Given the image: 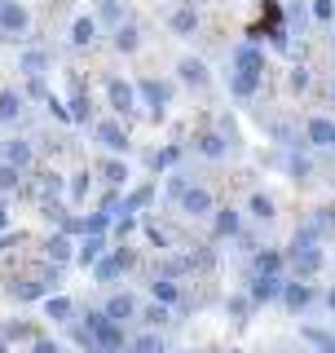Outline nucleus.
Returning a JSON list of instances; mask_svg holds the SVG:
<instances>
[{
    "label": "nucleus",
    "instance_id": "nucleus-36",
    "mask_svg": "<svg viewBox=\"0 0 335 353\" xmlns=\"http://www.w3.org/2000/svg\"><path fill=\"white\" fill-rule=\"evenodd\" d=\"M14 181H18V168L14 163H0V190H9Z\"/></svg>",
    "mask_w": 335,
    "mask_h": 353
},
{
    "label": "nucleus",
    "instance_id": "nucleus-1",
    "mask_svg": "<svg viewBox=\"0 0 335 353\" xmlns=\"http://www.w3.org/2000/svg\"><path fill=\"white\" fill-rule=\"evenodd\" d=\"M261 71H265V58L256 44H243L234 53V97H252L256 84H261Z\"/></svg>",
    "mask_w": 335,
    "mask_h": 353
},
{
    "label": "nucleus",
    "instance_id": "nucleus-7",
    "mask_svg": "<svg viewBox=\"0 0 335 353\" xmlns=\"http://www.w3.org/2000/svg\"><path fill=\"white\" fill-rule=\"evenodd\" d=\"M97 141H102L106 150H128V132L115 124V119H102L97 124Z\"/></svg>",
    "mask_w": 335,
    "mask_h": 353
},
{
    "label": "nucleus",
    "instance_id": "nucleus-35",
    "mask_svg": "<svg viewBox=\"0 0 335 353\" xmlns=\"http://www.w3.org/2000/svg\"><path fill=\"white\" fill-rule=\"evenodd\" d=\"M97 256H102V239H97V234H93V239H88V243H84V252H80V261H97Z\"/></svg>",
    "mask_w": 335,
    "mask_h": 353
},
{
    "label": "nucleus",
    "instance_id": "nucleus-22",
    "mask_svg": "<svg viewBox=\"0 0 335 353\" xmlns=\"http://www.w3.org/2000/svg\"><path fill=\"white\" fill-rule=\"evenodd\" d=\"M44 66H49V53H22V71L27 75H44Z\"/></svg>",
    "mask_w": 335,
    "mask_h": 353
},
{
    "label": "nucleus",
    "instance_id": "nucleus-46",
    "mask_svg": "<svg viewBox=\"0 0 335 353\" xmlns=\"http://www.w3.org/2000/svg\"><path fill=\"white\" fill-rule=\"evenodd\" d=\"M331 97H335V88H331Z\"/></svg>",
    "mask_w": 335,
    "mask_h": 353
},
{
    "label": "nucleus",
    "instance_id": "nucleus-4",
    "mask_svg": "<svg viewBox=\"0 0 335 353\" xmlns=\"http://www.w3.org/2000/svg\"><path fill=\"white\" fill-rule=\"evenodd\" d=\"M283 261H292V265H296L300 279H309V274H318V270H322V252L314 248V243H296V248L287 252Z\"/></svg>",
    "mask_w": 335,
    "mask_h": 353
},
{
    "label": "nucleus",
    "instance_id": "nucleus-21",
    "mask_svg": "<svg viewBox=\"0 0 335 353\" xmlns=\"http://www.w3.org/2000/svg\"><path fill=\"white\" fill-rule=\"evenodd\" d=\"M102 176H106L110 185H124V181H128V168H124V159H106V163H102Z\"/></svg>",
    "mask_w": 335,
    "mask_h": 353
},
{
    "label": "nucleus",
    "instance_id": "nucleus-25",
    "mask_svg": "<svg viewBox=\"0 0 335 353\" xmlns=\"http://www.w3.org/2000/svg\"><path fill=\"white\" fill-rule=\"evenodd\" d=\"M9 163H14V168H22V163H31V141H9Z\"/></svg>",
    "mask_w": 335,
    "mask_h": 353
},
{
    "label": "nucleus",
    "instance_id": "nucleus-6",
    "mask_svg": "<svg viewBox=\"0 0 335 353\" xmlns=\"http://www.w3.org/2000/svg\"><path fill=\"white\" fill-rule=\"evenodd\" d=\"M137 93L150 102V110H154V115H163L168 97H172V84H163V80H141V88H137Z\"/></svg>",
    "mask_w": 335,
    "mask_h": 353
},
{
    "label": "nucleus",
    "instance_id": "nucleus-17",
    "mask_svg": "<svg viewBox=\"0 0 335 353\" xmlns=\"http://www.w3.org/2000/svg\"><path fill=\"white\" fill-rule=\"evenodd\" d=\"M137 44H141V31L132 27V22H119V31H115V49H119V53H132Z\"/></svg>",
    "mask_w": 335,
    "mask_h": 353
},
{
    "label": "nucleus",
    "instance_id": "nucleus-29",
    "mask_svg": "<svg viewBox=\"0 0 335 353\" xmlns=\"http://www.w3.org/2000/svg\"><path fill=\"white\" fill-rule=\"evenodd\" d=\"M44 292H49V283H22L18 287V301H40Z\"/></svg>",
    "mask_w": 335,
    "mask_h": 353
},
{
    "label": "nucleus",
    "instance_id": "nucleus-39",
    "mask_svg": "<svg viewBox=\"0 0 335 353\" xmlns=\"http://www.w3.org/2000/svg\"><path fill=\"white\" fill-rule=\"evenodd\" d=\"M146 318H150V323H168V305H150Z\"/></svg>",
    "mask_w": 335,
    "mask_h": 353
},
{
    "label": "nucleus",
    "instance_id": "nucleus-13",
    "mask_svg": "<svg viewBox=\"0 0 335 353\" xmlns=\"http://www.w3.org/2000/svg\"><path fill=\"white\" fill-rule=\"evenodd\" d=\"M283 292V279H278V274H256L252 279V296L256 301H270V296H278Z\"/></svg>",
    "mask_w": 335,
    "mask_h": 353
},
{
    "label": "nucleus",
    "instance_id": "nucleus-40",
    "mask_svg": "<svg viewBox=\"0 0 335 353\" xmlns=\"http://www.w3.org/2000/svg\"><path fill=\"white\" fill-rule=\"evenodd\" d=\"M176 154H181V150H176V146H168V150H163L154 163H159V168H168V163H176Z\"/></svg>",
    "mask_w": 335,
    "mask_h": 353
},
{
    "label": "nucleus",
    "instance_id": "nucleus-28",
    "mask_svg": "<svg viewBox=\"0 0 335 353\" xmlns=\"http://www.w3.org/2000/svg\"><path fill=\"white\" fill-rule=\"evenodd\" d=\"M309 230H318V234H335V216H331V208H322V212L314 216V225Z\"/></svg>",
    "mask_w": 335,
    "mask_h": 353
},
{
    "label": "nucleus",
    "instance_id": "nucleus-19",
    "mask_svg": "<svg viewBox=\"0 0 335 353\" xmlns=\"http://www.w3.org/2000/svg\"><path fill=\"white\" fill-rule=\"evenodd\" d=\"M97 22H102V27H119V22H124L119 0H97Z\"/></svg>",
    "mask_w": 335,
    "mask_h": 353
},
{
    "label": "nucleus",
    "instance_id": "nucleus-8",
    "mask_svg": "<svg viewBox=\"0 0 335 353\" xmlns=\"http://www.w3.org/2000/svg\"><path fill=\"white\" fill-rule=\"evenodd\" d=\"M278 296H283L287 309H296V314H300V309H309V301H314V287H305V283H283V292H278Z\"/></svg>",
    "mask_w": 335,
    "mask_h": 353
},
{
    "label": "nucleus",
    "instance_id": "nucleus-20",
    "mask_svg": "<svg viewBox=\"0 0 335 353\" xmlns=\"http://www.w3.org/2000/svg\"><path fill=\"white\" fill-rule=\"evenodd\" d=\"M18 115H22V97L14 88H5V93H0V119L9 124V119H18Z\"/></svg>",
    "mask_w": 335,
    "mask_h": 353
},
{
    "label": "nucleus",
    "instance_id": "nucleus-27",
    "mask_svg": "<svg viewBox=\"0 0 335 353\" xmlns=\"http://www.w3.org/2000/svg\"><path fill=\"white\" fill-rule=\"evenodd\" d=\"M106 225H110V212H93L88 221H80V230H88V234H102Z\"/></svg>",
    "mask_w": 335,
    "mask_h": 353
},
{
    "label": "nucleus",
    "instance_id": "nucleus-42",
    "mask_svg": "<svg viewBox=\"0 0 335 353\" xmlns=\"http://www.w3.org/2000/svg\"><path fill=\"white\" fill-rule=\"evenodd\" d=\"M168 194H172V199H181V194H185V181H176V176H172V181H168Z\"/></svg>",
    "mask_w": 335,
    "mask_h": 353
},
{
    "label": "nucleus",
    "instance_id": "nucleus-34",
    "mask_svg": "<svg viewBox=\"0 0 335 353\" xmlns=\"http://www.w3.org/2000/svg\"><path fill=\"white\" fill-rule=\"evenodd\" d=\"M203 154H207V159H221V154H225V141H221V137H203Z\"/></svg>",
    "mask_w": 335,
    "mask_h": 353
},
{
    "label": "nucleus",
    "instance_id": "nucleus-26",
    "mask_svg": "<svg viewBox=\"0 0 335 353\" xmlns=\"http://www.w3.org/2000/svg\"><path fill=\"white\" fill-rule=\"evenodd\" d=\"M252 216L270 221V216H274V199H270V194H252Z\"/></svg>",
    "mask_w": 335,
    "mask_h": 353
},
{
    "label": "nucleus",
    "instance_id": "nucleus-38",
    "mask_svg": "<svg viewBox=\"0 0 335 353\" xmlns=\"http://www.w3.org/2000/svg\"><path fill=\"white\" fill-rule=\"evenodd\" d=\"M331 14H335L331 0H314V18H318V22H331Z\"/></svg>",
    "mask_w": 335,
    "mask_h": 353
},
{
    "label": "nucleus",
    "instance_id": "nucleus-11",
    "mask_svg": "<svg viewBox=\"0 0 335 353\" xmlns=\"http://www.w3.org/2000/svg\"><path fill=\"white\" fill-rule=\"evenodd\" d=\"M132 314H137V301H132L128 292H119V296L106 301V318H110V323H124V318H132Z\"/></svg>",
    "mask_w": 335,
    "mask_h": 353
},
{
    "label": "nucleus",
    "instance_id": "nucleus-18",
    "mask_svg": "<svg viewBox=\"0 0 335 353\" xmlns=\"http://www.w3.org/2000/svg\"><path fill=\"white\" fill-rule=\"evenodd\" d=\"M168 27H172V31H176V36H190V31H194V27H199V18H194V9H190V5H185V9H176V14H172V18H168Z\"/></svg>",
    "mask_w": 335,
    "mask_h": 353
},
{
    "label": "nucleus",
    "instance_id": "nucleus-37",
    "mask_svg": "<svg viewBox=\"0 0 335 353\" xmlns=\"http://www.w3.org/2000/svg\"><path fill=\"white\" fill-rule=\"evenodd\" d=\"M71 119H88V102H84V93H75V102H71V110H66Z\"/></svg>",
    "mask_w": 335,
    "mask_h": 353
},
{
    "label": "nucleus",
    "instance_id": "nucleus-32",
    "mask_svg": "<svg viewBox=\"0 0 335 353\" xmlns=\"http://www.w3.org/2000/svg\"><path fill=\"white\" fill-rule=\"evenodd\" d=\"M58 190H62V176L44 172V181H40V190H36V194H40V199H53V194H58Z\"/></svg>",
    "mask_w": 335,
    "mask_h": 353
},
{
    "label": "nucleus",
    "instance_id": "nucleus-44",
    "mask_svg": "<svg viewBox=\"0 0 335 353\" xmlns=\"http://www.w3.org/2000/svg\"><path fill=\"white\" fill-rule=\"evenodd\" d=\"M327 305H331V309H335V287H331V296H327Z\"/></svg>",
    "mask_w": 335,
    "mask_h": 353
},
{
    "label": "nucleus",
    "instance_id": "nucleus-31",
    "mask_svg": "<svg viewBox=\"0 0 335 353\" xmlns=\"http://www.w3.org/2000/svg\"><path fill=\"white\" fill-rule=\"evenodd\" d=\"M216 234H238V212H221L216 216Z\"/></svg>",
    "mask_w": 335,
    "mask_h": 353
},
{
    "label": "nucleus",
    "instance_id": "nucleus-45",
    "mask_svg": "<svg viewBox=\"0 0 335 353\" xmlns=\"http://www.w3.org/2000/svg\"><path fill=\"white\" fill-rule=\"evenodd\" d=\"M190 5H203V0H190Z\"/></svg>",
    "mask_w": 335,
    "mask_h": 353
},
{
    "label": "nucleus",
    "instance_id": "nucleus-5",
    "mask_svg": "<svg viewBox=\"0 0 335 353\" xmlns=\"http://www.w3.org/2000/svg\"><path fill=\"white\" fill-rule=\"evenodd\" d=\"M106 97H110V106H115L119 115H128L132 102H137V88H132L128 80H106Z\"/></svg>",
    "mask_w": 335,
    "mask_h": 353
},
{
    "label": "nucleus",
    "instance_id": "nucleus-24",
    "mask_svg": "<svg viewBox=\"0 0 335 353\" xmlns=\"http://www.w3.org/2000/svg\"><path fill=\"white\" fill-rule=\"evenodd\" d=\"M154 301H159V305H176V301H181V292H176V283L159 279V283H154Z\"/></svg>",
    "mask_w": 335,
    "mask_h": 353
},
{
    "label": "nucleus",
    "instance_id": "nucleus-2",
    "mask_svg": "<svg viewBox=\"0 0 335 353\" xmlns=\"http://www.w3.org/2000/svg\"><path fill=\"white\" fill-rule=\"evenodd\" d=\"M84 327L93 331V345H97V353H110V349H119V345H124V331H119V323H110L106 314H88V318H84Z\"/></svg>",
    "mask_w": 335,
    "mask_h": 353
},
{
    "label": "nucleus",
    "instance_id": "nucleus-15",
    "mask_svg": "<svg viewBox=\"0 0 335 353\" xmlns=\"http://www.w3.org/2000/svg\"><path fill=\"white\" fill-rule=\"evenodd\" d=\"M309 141L335 150V124H331V119H309Z\"/></svg>",
    "mask_w": 335,
    "mask_h": 353
},
{
    "label": "nucleus",
    "instance_id": "nucleus-14",
    "mask_svg": "<svg viewBox=\"0 0 335 353\" xmlns=\"http://www.w3.org/2000/svg\"><path fill=\"white\" fill-rule=\"evenodd\" d=\"M93 36H97V22L93 18H75L71 22V44H75V49H88Z\"/></svg>",
    "mask_w": 335,
    "mask_h": 353
},
{
    "label": "nucleus",
    "instance_id": "nucleus-43",
    "mask_svg": "<svg viewBox=\"0 0 335 353\" xmlns=\"http://www.w3.org/2000/svg\"><path fill=\"white\" fill-rule=\"evenodd\" d=\"M5 221H9V208H5V203H0V225H5Z\"/></svg>",
    "mask_w": 335,
    "mask_h": 353
},
{
    "label": "nucleus",
    "instance_id": "nucleus-41",
    "mask_svg": "<svg viewBox=\"0 0 335 353\" xmlns=\"http://www.w3.org/2000/svg\"><path fill=\"white\" fill-rule=\"evenodd\" d=\"M31 353H58V345H53V340H36V345H31Z\"/></svg>",
    "mask_w": 335,
    "mask_h": 353
},
{
    "label": "nucleus",
    "instance_id": "nucleus-10",
    "mask_svg": "<svg viewBox=\"0 0 335 353\" xmlns=\"http://www.w3.org/2000/svg\"><path fill=\"white\" fill-rule=\"evenodd\" d=\"M181 212H190V216H207V212H212V194H207V190H190V185H185Z\"/></svg>",
    "mask_w": 335,
    "mask_h": 353
},
{
    "label": "nucleus",
    "instance_id": "nucleus-12",
    "mask_svg": "<svg viewBox=\"0 0 335 353\" xmlns=\"http://www.w3.org/2000/svg\"><path fill=\"white\" fill-rule=\"evenodd\" d=\"M176 75H181L190 88H203V84H207V66L199 62V58H185L181 66H176Z\"/></svg>",
    "mask_w": 335,
    "mask_h": 353
},
{
    "label": "nucleus",
    "instance_id": "nucleus-23",
    "mask_svg": "<svg viewBox=\"0 0 335 353\" xmlns=\"http://www.w3.org/2000/svg\"><path fill=\"white\" fill-rule=\"evenodd\" d=\"M44 314L66 323V318H71V301H66V296H53V301H44Z\"/></svg>",
    "mask_w": 335,
    "mask_h": 353
},
{
    "label": "nucleus",
    "instance_id": "nucleus-9",
    "mask_svg": "<svg viewBox=\"0 0 335 353\" xmlns=\"http://www.w3.org/2000/svg\"><path fill=\"white\" fill-rule=\"evenodd\" d=\"M128 265H132V256H128V252H115V256H106V261H97V279H102V283H115V279H119V274H124V270H128Z\"/></svg>",
    "mask_w": 335,
    "mask_h": 353
},
{
    "label": "nucleus",
    "instance_id": "nucleus-16",
    "mask_svg": "<svg viewBox=\"0 0 335 353\" xmlns=\"http://www.w3.org/2000/svg\"><path fill=\"white\" fill-rule=\"evenodd\" d=\"M252 270H256V274H283V252H274V248H265V252H256V261H252Z\"/></svg>",
    "mask_w": 335,
    "mask_h": 353
},
{
    "label": "nucleus",
    "instance_id": "nucleus-33",
    "mask_svg": "<svg viewBox=\"0 0 335 353\" xmlns=\"http://www.w3.org/2000/svg\"><path fill=\"white\" fill-rule=\"evenodd\" d=\"M49 256H53V261H66V256H71V239H66V234H58V239L49 243Z\"/></svg>",
    "mask_w": 335,
    "mask_h": 353
},
{
    "label": "nucleus",
    "instance_id": "nucleus-47",
    "mask_svg": "<svg viewBox=\"0 0 335 353\" xmlns=\"http://www.w3.org/2000/svg\"><path fill=\"white\" fill-rule=\"evenodd\" d=\"M110 353H119V349H110Z\"/></svg>",
    "mask_w": 335,
    "mask_h": 353
},
{
    "label": "nucleus",
    "instance_id": "nucleus-3",
    "mask_svg": "<svg viewBox=\"0 0 335 353\" xmlns=\"http://www.w3.org/2000/svg\"><path fill=\"white\" fill-rule=\"evenodd\" d=\"M31 27V14L18 0H0V36H22Z\"/></svg>",
    "mask_w": 335,
    "mask_h": 353
},
{
    "label": "nucleus",
    "instance_id": "nucleus-30",
    "mask_svg": "<svg viewBox=\"0 0 335 353\" xmlns=\"http://www.w3.org/2000/svg\"><path fill=\"white\" fill-rule=\"evenodd\" d=\"M132 353H163V340H159V336H137Z\"/></svg>",
    "mask_w": 335,
    "mask_h": 353
}]
</instances>
